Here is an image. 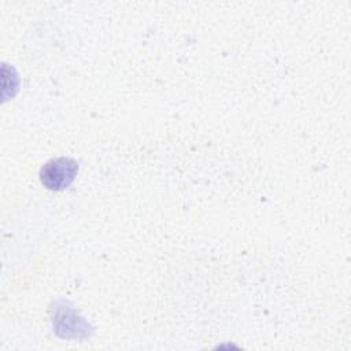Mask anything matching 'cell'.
I'll list each match as a JSON object with an SVG mask.
<instances>
[{
	"label": "cell",
	"instance_id": "obj_2",
	"mask_svg": "<svg viewBox=\"0 0 351 351\" xmlns=\"http://www.w3.org/2000/svg\"><path fill=\"white\" fill-rule=\"evenodd\" d=\"M55 314L52 315L53 330L64 339H86L92 335L90 325L78 315L73 307H67L64 302L55 304Z\"/></svg>",
	"mask_w": 351,
	"mask_h": 351
},
{
	"label": "cell",
	"instance_id": "obj_1",
	"mask_svg": "<svg viewBox=\"0 0 351 351\" xmlns=\"http://www.w3.org/2000/svg\"><path fill=\"white\" fill-rule=\"evenodd\" d=\"M78 173V163L73 158H53L40 169L41 184L51 191H63L71 185Z\"/></svg>",
	"mask_w": 351,
	"mask_h": 351
}]
</instances>
